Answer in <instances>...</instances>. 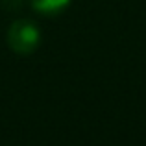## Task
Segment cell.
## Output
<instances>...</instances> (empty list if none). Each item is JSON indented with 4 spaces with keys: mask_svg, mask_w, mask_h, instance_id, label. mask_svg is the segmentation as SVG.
Here are the masks:
<instances>
[{
    "mask_svg": "<svg viewBox=\"0 0 146 146\" xmlns=\"http://www.w3.org/2000/svg\"><path fill=\"white\" fill-rule=\"evenodd\" d=\"M39 30H37L35 22L21 19V21H15L13 24L7 30V43L13 52L26 56V54L33 52L39 44Z\"/></svg>",
    "mask_w": 146,
    "mask_h": 146,
    "instance_id": "6da1fadb",
    "label": "cell"
},
{
    "mask_svg": "<svg viewBox=\"0 0 146 146\" xmlns=\"http://www.w3.org/2000/svg\"><path fill=\"white\" fill-rule=\"evenodd\" d=\"M68 2L70 0H32V6L44 15H54L65 9L68 6Z\"/></svg>",
    "mask_w": 146,
    "mask_h": 146,
    "instance_id": "7a4b0ae2",
    "label": "cell"
}]
</instances>
